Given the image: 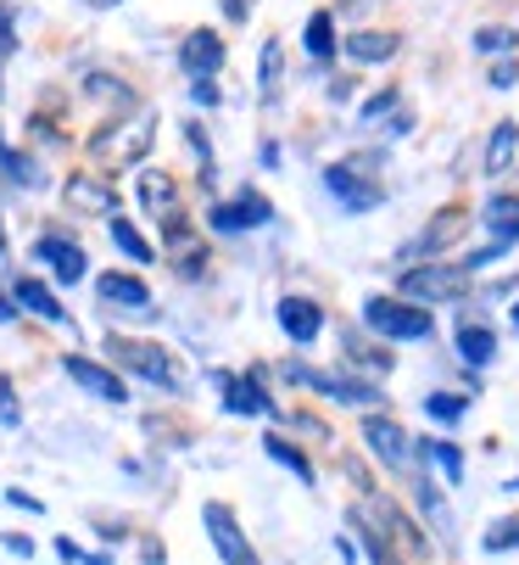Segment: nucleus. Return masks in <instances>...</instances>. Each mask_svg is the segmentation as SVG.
Returning <instances> with one entry per match:
<instances>
[{"mask_svg": "<svg viewBox=\"0 0 519 565\" xmlns=\"http://www.w3.org/2000/svg\"><path fill=\"white\" fill-rule=\"evenodd\" d=\"M364 326L386 342H424L436 337V319H430V308L419 302H402V297H369L364 302Z\"/></svg>", "mask_w": 519, "mask_h": 565, "instance_id": "obj_1", "label": "nucleus"}, {"mask_svg": "<svg viewBox=\"0 0 519 565\" xmlns=\"http://www.w3.org/2000/svg\"><path fill=\"white\" fill-rule=\"evenodd\" d=\"M107 353H112V364H123L129 375H140V381H151V386H162V392H180V386H185V375H180V364H173V353L156 348V342L107 337Z\"/></svg>", "mask_w": 519, "mask_h": 565, "instance_id": "obj_2", "label": "nucleus"}, {"mask_svg": "<svg viewBox=\"0 0 519 565\" xmlns=\"http://www.w3.org/2000/svg\"><path fill=\"white\" fill-rule=\"evenodd\" d=\"M475 286V275L464 264H419V269H402V302H458L464 291Z\"/></svg>", "mask_w": 519, "mask_h": 565, "instance_id": "obj_3", "label": "nucleus"}, {"mask_svg": "<svg viewBox=\"0 0 519 565\" xmlns=\"http://www.w3.org/2000/svg\"><path fill=\"white\" fill-rule=\"evenodd\" d=\"M364 443H369V454H375L380 465H391V470H408V465H413V437H408L402 420H391V415H364Z\"/></svg>", "mask_w": 519, "mask_h": 565, "instance_id": "obj_4", "label": "nucleus"}, {"mask_svg": "<svg viewBox=\"0 0 519 565\" xmlns=\"http://www.w3.org/2000/svg\"><path fill=\"white\" fill-rule=\"evenodd\" d=\"M324 185L340 196V207H353V213H369L386 202V185L375 174H358V169H346V163H329L324 169Z\"/></svg>", "mask_w": 519, "mask_h": 565, "instance_id": "obj_5", "label": "nucleus"}, {"mask_svg": "<svg viewBox=\"0 0 519 565\" xmlns=\"http://www.w3.org/2000/svg\"><path fill=\"white\" fill-rule=\"evenodd\" d=\"M62 370L90 392V397H101V403H129V386H123V375L118 370H107V364H96V359H84V353H67L62 359Z\"/></svg>", "mask_w": 519, "mask_h": 565, "instance_id": "obj_6", "label": "nucleus"}, {"mask_svg": "<svg viewBox=\"0 0 519 565\" xmlns=\"http://www.w3.org/2000/svg\"><path fill=\"white\" fill-rule=\"evenodd\" d=\"M62 202L73 207V213H90V218H112L118 213V191L101 180V174H73L67 185H62Z\"/></svg>", "mask_w": 519, "mask_h": 565, "instance_id": "obj_7", "label": "nucleus"}, {"mask_svg": "<svg viewBox=\"0 0 519 565\" xmlns=\"http://www.w3.org/2000/svg\"><path fill=\"white\" fill-rule=\"evenodd\" d=\"M202 521H207V532H213V548L224 554V565H240V559H251V543H246V532H240V521H235V510L229 504H207L202 510Z\"/></svg>", "mask_w": 519, "mask_h": 565, "instance_id": "obj_8", "label": "nucleus"}, {"mask_svg": "<svg viewBox=\"0 0 519 565\" xmlns=\"http://www.w3.org/2000/svg\"><path fill=\"white\" fill-rule=\"evenodd\" d=\"M469 224H475V218H469V207H458V202H453V207H442L436 218L424 224V235L408 247V258H413V253H447L453 241H464V235H469Z\"/></svg>", "mask_w": 519, "mask_h": 565, "instance_id": "obj_9", "label": "nucleus"}, {"mask_svg": "<svg viewBox=\"0 0 519 565\" xmlns=\"http://www.w3.org/2000/svg\"><path fill=\"white\" fill-rule=\"evenodd\" d=\"M207 218H213V230H263V224L274 218V207H269V196L240 191L235 202H218Z\"/></svg>", "mask_w": 519, "mask_h": 565, "instance_id": "obj_10", "label": "nucleus"}, {"mask_svg": "<svg viewBox=\"0 0 519 565\" xmlns=\"http://www.w3.org/2000/svg\"><path fill=\"white\" fill-rule=\"evenodd\" d=\"M34 258L62 280V286H73V280H84V264H90V258H84V247H73V241L67 235H40L34 241Z\"/></svg>", "mask_w": 519, "mask_h": 565, "instance_id": "obj_11", "label": "nucleus"}, {"mask_svg": "<svg viewBox=\"0 0 519 565\" xmlns=\"http://www.w3.org/2000/svg\"><path fill=\"white\" fill-rule=\"evenodd\" d=\"M280 331L291 337V342H318V331H324V308L313 302V297H280Z\"/></svg>", "mask_w": 519, "mask_h": 565, "instance_id": "obj_12", "label": "nucleus"}, {"mask_svg": "<svg viewBox=\"0 0 519 565\" xmlns=\"http://www.w3.org/2000/svg\"><path fill=\"white\" fill-rule=\"evenodd\" d=\"M364 515H369V521H380V526H391V543H397V548H408V554H424V548H430V543H424V532L408 521V510H402V504H391V499H369V504H364Z\"/></svg>", "mask_w": 519, "mask_h": 565, "instance_id": "obj_13", "label": "nucleus"}, {"mask_svg": "<svg viewBox=\"0 0 519 565\" xmlns=\"http://www.w3.org/2000/svg\"><path fill=\"white\" fill-rule=\"evenodd\" d=\"M180 62H185V73H191V78H213V73L224 67V40H218L213 29H196V34H185Z\"/></svg>", "mask_w": 519, "mask_h": 565, "instance_id": "obj_14", "label": "nucleus"}, {"mask_svg": "<svg viewBox=\"0 0 519 565\" xmlns=\"http://www.w3.org/2000/svg\"><path fill=\"white\" fill-rule=\"evenodd\" d=\"M96 297L112 302V308H129V313H151V286L134 280V275H118V269L96 280Z\"/></svg>", "mask_w": 519, "mask_h": 565, "instance_id": "obj_15", "label": "nucleus"}, {"mask_svg": "<svg viewBox=\"0 0 519 565\" xmlns=\"http://www.w3.org/2000/svg\"><path fill=\"white\" fill-rule=\"evenodd\" d=\"M218 386H224V409L229 415H269L274 409L269 392L257 386V375H218Z\"/></svg>", "mask_w": 519, "mask_h": 565, "instance_id": "obj_16", "label": "nucleus"}, {"mask_svg": "<svg viewBox=\"0 0 519 565\" xmlns=\"http://www.w3.org/2000/svg\"><path fill=\"white\" fill-rule=\"evenodd\" d=\"M145 146H151V118H145V124H134L129 135L101 129V135L90 140V151H96V157H118V163H134V157H145Z\"/></svg>", "mask_w": 519, "mask_h": 565, "instance_id": "obj_17", "label": "nucleus"}, {"mask_svg": "<svg viewBox=\"0 0 519 565\" xmlns=\"http://www.w3.org/2000/svg\"><path fill=\"white\" fill-rule=\"evenodd\" d=\"M12 302L29 308V313H40V319H51V326H67V308H62L56 291H51L45 280H34V275H23V280L12 286Z\"/></svg>", "mask_w": 519, "mask_h": 565, "instance_id": "obj_18", "label": "nucleus"}, {"mask_svg": "<svg viewBox=\"0 0 519 565\" xmlns=\"http://www.w3.org/2000/svg\"><path fill=\"white\" fill-rule=\"evenodd\" d=\"M480 224L502 241H519V196H508V191H497V196H486V207H480Z\"/></svg>", "mask_w": 519, "mask_h": 565, "instance_id": "obj_19", "label": "nucleus"}, {"mask_svg": "<svg viewBox=\"0 0 519 565\" xmlns=\"http://www.w3.org/2000/svg\"><path fill=\"white\" fill-rule=\"evenodd\" d=\"M458 359H464L469 370L491 364V359H497V337H491V326H480V319H464V326H458Z\"/></svg>", "mask_w": 519, "mask_h": 565, "instance_id": "obj_20", "label": "nucleus"}, {"mask_svg": "<svg viewBox=\"0 0 519 565\" xmlns=\"http://www.w3.org/2000/svg\"><path fill=\"white\" fill-rule=\"evenodd\" d=\"M513 157H519V124L502 118V124L491 129V140H486V174H491V180L508 174V169H513Z\"/></svg>", "mask_w": 519, "mask_h": 565, "instance_id": "obj_21", "label": "nucleus"}, {"mask_svg": "<svg viewBox=\"0 0 519 565\" xmlns=\"http://www.w3.org/2000/svg\"><path fill=\"white\" fill-rule=\"evenodd\" d=\"M340 51L353 62H391L397 56V34H380V29H364L353 40H340Z\"/></svg>", "mask_w": 519, "mask_h": 565, "instance_id": "obj_22", "label": "nucleus"}, {"mask_svg": "<svg viewBox=\"0 0 519 565\" xmlns=\"http://www.w3.org/2000/svg\"><path fill=\"white\" fill-rule=\"evenodd\" d=\"M173 196H180V191H173V180L162 174V169H145L140 174V202H145V213H173Z\"/></svg>", "mask_w": 519, "mask_h": 565, "instance_id": "obj_23", "label": "nucleus"}, {"mask_svg": "<svg viewBox=\"0 0 519 565\" xmlns=\"http://www.w3.org/2000/svg\"><path fill=\"white\" fill-rule=\"evenodd\" d=\"M280 73H285V45L263 40V62H257V90H263V102L280 96Z\"/></svg>", "mask_w": 519, "mask_h": 565, "instance_id": "obj_24", "label": "nucleus"}, {"mask_svg": "<svg viewBox=\"0 0 519 565\" xmlns=\"http://www.w3.org/2000/svg\"><path fill=\"white\" fill-rule=\"evenodd\" d=\"M263 448H269V459H280L285 470H296V481H302V488H313V465H307V454H302L296 443H285L280 431H269V437H263Z\"/></svg>", "mask_w": 519, "mask_h": 565, "instance_id": "obj_25", "label": "nucleus"}, {"mask_svg": "<svg viewBox=\"0 0 519 565\" xmlns=\"http://www.w3.org/2000/svg\"><path fill=\"white\" fill-rule=\"evenodd\" d=\"M353 526H358V543H364V554H369V565H402V559L391 554V543H386V537L375 532V521L364 515V504L353 510Z\"/></svg>", "mask_w": 519, "mask_h": 565, "instance_id": "obj_26", "label": "nucleus"}, {"mask_svg": "<svg viewBox=\"0 0 519 565\" xmlns=\"http://www.w3.org/2000/svg\"><path fill=\"white\" fill-rule=\"evenodd\" d=\"M419 454H424V459H436V465H442V476L453 481V488L464 481V454H458V443H436V437H424V443H419Z\"/></svg>", "mask_w": 519, "mask_h": 565, "instance_id": "obj_27", "label": "nucleus"}, {"mask_svg": "<svg viewBox=\"0 0 519 565\" xmlns=\"http://www.w3.org/2000/svg\"><path fill=\"white\" fill-rule=\"evenodd\" d=\"M112 241H118V253H129L134 264H151V258H156V253H151V241H145L129 218H118V213H112Z\"/></svg>", "mask_w": 519, "mask_h": 565, "instance_id": "obj_28", "label": "nucleus"}, {"mask_svg": "<svg viewBox=\"0 0 519 565\" xmlns=\"http://www.w3.org/2000/svg\"><path fill=\"white\" fill-rule=\"evenodd\" d=\"M335 45H340V40H335V18H329V12H313V18H307V56L324 62V56H335Z\"/></svg>", "mask_w": 519, "mask_h": 565, "instance_id": "obj_29", "label": "nucleus"}, {"mask_svg": "<svg viewBox=\"0 0 519 565\" xmlns=\"http://www.w3.org/2000/svg\"><path fill=\"white\" fill-rule=\"evenodd\" d=\"M419 504H424L430 526H436L442 537H453V510H447V499L436 493V481H419Z\"/></svg>", "mask_w": 519, "mask_h": 565, "instance_id": "obj_30", "label": "nucleus"}, {"mask_svg": "<svg viewBox=\"0 0 519 565\" xmlns=\"http://www.w3.org/2000/svg\"><path fill=\"white\" fill-rule=\"evenodd\" d=\"M464 409H469V403H464L458 392H430V397H424V415H436L442 426H453V420H464Z\"/></svg>", "mask_w": 519, "mask_h": 565, "instance_id": "obj_31", "label": "nucleus"}, {"mask_svg": "<svg viewBox=\"0 0 519 565\" xmlns=\"http://www.w3.org/2000/svg\"><path fill=\"white\" fill-rule=\"evenodd\" d=\"M513 45H519L513 29H475V51H480V56H502V51H513Z\"/></svg>", "mask_w": 519, "mask_h": 565, "instance_id": "obj_32", "label": "nucleus"}, {"mask_svg": "<svg viewBox=\"0 0 519 565\" xmlns=\"http://www.w3.org/2000/svg\"><path fill=\"white\" fill-rule=\"evenodd\" d=\"M508 548H519V515H502V521L486 532V554H508Z\"/></svg>", "mask_w": 519, "mask_h": 565, "instance_id": "obj_33", "label": "nucleus"}, {"mask_svg": "<svg viewBox=\"0 0 519 565\" xmlns=\"http://www.w3.org/2000/svg\"><path fill=\"white\" fill-rule=\"evenodd\" d=\"M23 420V409H18V392H12V381L0 375V426H18Z\"/></svg>", "mask_w": 519, "mask_h": 565, "instance_id": "obj_34", "label": "nucleus"}, {"mask_svg": "<svg viewBox=\"0 0 519 565\" xmlns=\"http://www.w3.org/2000/svg\"><path fill=\"white\" fill-rule=\"evenodd\" d=\"M513 78H519V62H513V56H502V62L486 73V85H491V90H513Z\"/></svg>", "mask_w": 519, "mask_h": 565, "instance_id": "obj_35", "label": "nucleus"}, {"mask_svg": "<svg viewBox=\"0 0 519 565\" xmlns=\"http://www.w3.org/2000/svg\"><path fill=\"white\" fill-rule=\"evenodd\" d=\"M386 113H397V90H391V85H386L380 96L364 102V124H375V118H386Z\"/></svg>", "mask_w": 519, "mask_h": 565, "instance_id": "obj_36", "label": "nucleus"}, {"mask_svg": "<svg viewBox=\"0 0 519 565\" xmlns=\"http://www.w3.org/2000/svg\"><path fill=\"white\" fill-rule=\"evenodd\" d=\"M202 107H218V85H213V78H196V90H191Z\"/></svg>", "mask_w": 519, "mask_h": 565, "instance_id": "obj_37", "label": "nucleus"}, {"mask_svg": "<svg viewBox=\"0 0 519 565\" xmlns=\"http://www.w3.org/2000/svg\"><path fill=\"white\" fill-rule=\"evenodd\" d=\"M7 499H12V504H18V510H29V515H40V510H45V504H40V499H34V493H23V488H12V493H7Z\"/></svg>", "mask_w": 519, "mask_h": 565, "instance_id": "obj_38", "label": "nucleus"}, {"mask_svg": "<svg viewBox=\"0 0 519 565\" xmlns=\"http://www.w3.org/2000/svg\"><path fill=\"white\" fill-rule=\"evenodd\" d=\"M246 12H251V0H224V18L229 23H246Z\"/></svg>", "mask_w": 519, "mask_h": 565, "instance_id": "obj_39", "label": "nucleus"}, {"mask_svg": "<svg viewBox=\"0 0 519 565\" xmlns=\"http://www.w3.org/2000/svg\"><path fill=\"white\" fill-rule=\"evenodd\" d=\"M7 548H12V554H34V543H29L23 532H7Z\"/></svg>", "mask_w": 519, "mask_h": 565, "instance_id": "obj_40", "label": "nucleus"}, {"mask_svg": "<svg viewBox=\"0 0 519 565\" xmlns=\"http://www.w3.org/2000/svg\"><path fill=\"white\" fill-rule=\"evenodd\" d=\"M0 319H18V302H12V291H0Z\"/></svg>", "mask_w": 519, "mask_h": 565, "instance_id": "obj_41", "label": "nucleus"}, {"mask_svg": "<svg viewBox=\"0 0 519 565\" xmlns=\"http://www.w3.org/2000/svg\"><path fill=\"white\" fill-rule=\"evenodd\" d=\"M78 7H90V12H112V7H123V0H78Z\"/></svg>", "mask_w": 519, "mask_h": 565, "instance_id": "obj_42", "label": "nucleus"}, {"mask_svg": "<svg viewBox=\"0 0 519 565\" xmlns=\"http://www.w3.org/2000/svg\"><path fill=\"white\" fill-rule=\"evenodd\" d=\"M508 493H519V476H513V481H508Z\"/></svg>", "mask_w": 519, "mask_h": 565, "instance_id": "obj_43", "label": "nucleus"}, {"mask_svg": "<svg viewBox=\"0 0 519 565\" xmlns=\"http://www.w3.org/2000/svg\"><path fill=\"white\" fill-rule=\"evenodd\" d=\"M0 253H7V230H0Z\"/></svg>", "mask_w": 519, "mask_h": 565, "instance_id": "obj_44", "label": "nucleus"}, {"mask_svg": "<svg viewBox=\"0 0 519 565\" xmlns=\"http://www.w3.org/2000/svg\"><path fill=\"white\" fill-rule=\"evenodd\" d=\"M513 326H519V302H513Z\"/></svg>", "mask_w": 519, "mask_h": 565, "instance_id": "obj_45", "label": "nucleus"}, {"mask_svg": "<svg viewBox=\"0 0 519 565\" xmlns=\"http://www.w3.org/2000/svg\"><path fill=\"white\" fill-rule=\"evenodd\" d=\"M240 565H257V554H251V559H240Z\"/></svg>", "mask_w": 519, "mask_h": 565, "instance_id": "obj_46", "label": "nucleus"}]
</instances>
